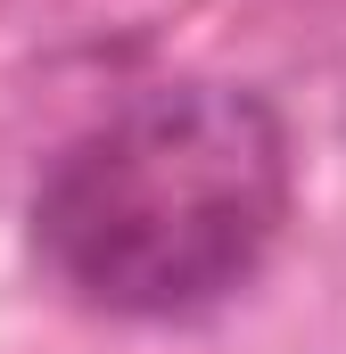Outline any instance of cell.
I'll return each mask as SVG.
<instances>
[{
	"label": "cell",
	"mask_w": 346,
	"mask_h": 354,
	"mask_svg": "<svg viewBox=\"0 0 346 354\" xmlns=\"http://www.w3.org/2000/svg\"><path fill=\"white\" fill-rule=\"evenodd\" d=\"M280 206V115L239 83H165L50 165L33 239L50 272L107 313H190L264 264Z\"/></svg>",
	"instance_id": "1"
}]
</instances>
